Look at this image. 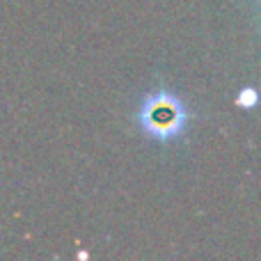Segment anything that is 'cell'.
Wrapping results in <instances>:
<instances>
[{
  "instance_id": "6da1fadb",
  "label": "cell",
  "mask_w": 261,
  "mask_h": 261,
  "mask_svg": "<svg viewBox=\"0 0 261 261\" xmlns=\"http://www.w3.org/2000/svg\"><path fill=\"white\" fill-rule=\"evenodd\" d=\"M186 119H188V113H186L184 103L167 90L149 94L138 115L142 130L158 142H170V140L179 138L181 130L186 128Z\"/></svg>"
},
{
  "instance_id": "7a4b0ae2",
  "label": "cell",
  "mask_w": 261,
  "mask_h": 261,
  "mask_svg": "<svg viewBox=\"0 0 261 261\" xmlns=\"http://www.w3.org/2000/svg\"><path fill=\"white\" fill-rule=\"evenodd\" d=\"M254 103H257V92L254 90H243L239 94V106H243V108H252Z\"/></svg>"
}]
</instances>
